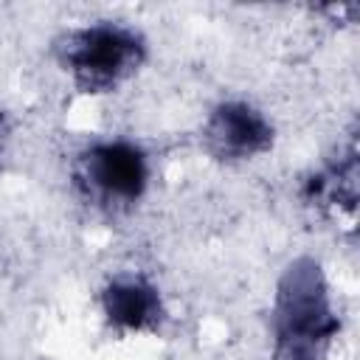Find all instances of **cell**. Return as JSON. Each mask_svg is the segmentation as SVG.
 I'll return each mask as SVG.
<instances>
[{"label": "cell", "instance_id": "6da1fadb", "mask_svg": "<svg viewBox=\"0 0 360 360\" xmlns=\"http://www.w3.org/2000/svg\"><path fill=\"white\" fill-rule=\"evenodd\" d=\"M273 326L281 360H321L338 318L329 301L323 270L315 259L301 256L290 262L276 287Z\"/></svg>", "mask_w": 360, "mask_h": 360}, {"label": "cell", "instance_id": "7a4b0ae2", "mask_svg": "<svg viewBox=\"0 0 360 360\" xmlns=\"http://www.w3.org/2000/svg\"><path fill=\"white\" fill-rule=\"evenodd\" d=\"M59 56L84 93H110L138 70L146 45L135 28L121 22H90L68 31Z\"/></svg>", "mask_w": 360, "mask_h": 360}, {"label": "cell", "instance_id": "3957f363", "mask_svg": "<svg viewBox=\"0 0 360 360\" xmlns=\"http://www.w3.org/2000/svg\"><path fill=\"white\" fill-rule=\"evenodd\" d=\"M79 177L90 197L110 205H127L143 197L149 186V160L141 146L129 141H101L82 155Z\"/></svg>", "mask_w": 360, "mask_h": 360}, {"label": "cell", "instance_id": "277c9868", "mask_svg": "<svg viewBox=\"0 0 360 360\" xmlns=\"http://www.w3.org/2000/svg\"><path fill=\"white\" fill-rule=\"evenodd\" d=\"M205 138L219 158L245 160L273 143V127L248 101H222L205 124Z\"/></svg>", "mask_w": 360, "mask_h": 360}, {"label": "cell", "instance_id": "5b68a950", "mask_svg": "<svg viewBox=\"0 0 360 360\" xmlns=\"http://www.w3.org/2000/svg\"><path fill=\"white\" fill-rule=\"evenodd\" d=\"M101 309L112 326L127 332L155 329L163 318V301L158 290L138 276L112 278L101 292Z\"/></svg>", "mask_w": 360, "mask_h": 360}]
</instances>
